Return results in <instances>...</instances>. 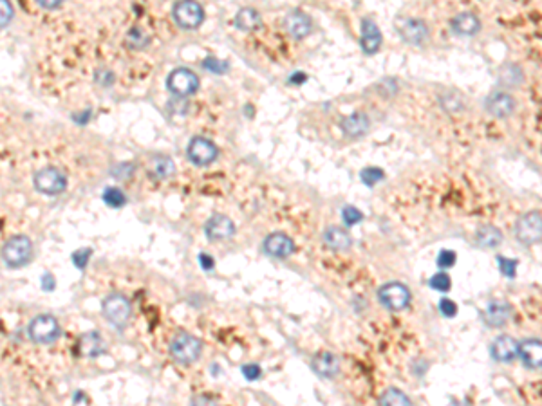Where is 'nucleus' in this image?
<instances>
[{"label": "nucleus", "mask_w": 542, "mask_h": 406, "mask_svg": "<svg viewBox=\"0 0 542 406\" xmlns=\"http://www.w3.org/2000/svg\"><path fill=\"white\" fill-rule=\"evenodd\" d=\"M311 28H313L311 18H309L306 13L293 11L292 15H287L286 29L293 38H296V40L308 37L309 33H311Z\"/></svg>", "instance_id": "17"}, {"label": "nucleus", "mask_w": 542, "mask_h": 406, "mask_svg": "<svg viewBox=\"0 0 542 406\" xmlns=\"http://www.w3.org/2000/svg\"><path fill=\"white\" fill-rule=\"evenodd\" d=\"M324 242L329 250H335V251H345L349 250L352 244L351 235H349L347 231H344L342 228H338V226H331V228L325 229Z\"/></svg>", "instance_id": "22"}, {"label": "nucleus", "mask_w": 542, "mask_h": 406, "mask_svg": "<svg viewBox=\"0 0 542 406\" xmlns=\"http://www.w3.org/2000/svg\"><path fill=\"white\" fill-rule=\"evenodd\" d=\"M152 173H154V178L158 179H168L171 175L175 173V165L168 159V157H159L156 159L154 166H152Z\"/></svg>", "instance_id": "29"}, {"label": "nucleus", "mask_w": 542, "mask_h": 406, "mask_svg": "<svg viewBox=\"0 0 542 406\" xmlns=\"http://www.w3.org/2000/svg\"><path fill=\"white\" fill-rule=\"evenodd\" d=\"M73 401H74V402H78V401H83V402H87V401H89V398H87V395H83V394H81V392H78V394L74 395V398H73Z\"/></svg>", "instance_id": "46"}, {"label": "nucleus", "mask_w": 542, "mask_h": 406, "mask_svg": "<svg viewBox=\"0 0 542 406\" xmlns=\"http://www.w3.org/2000/svg\"><path fill=\"white\" fill-rule=\"evenodd\" d=\"M380 405H413L410 399L405 394H401L398 388H388L380 398Z\"/></svg>", "instance_id": "30"}, {"label": "nucleus", "mask_w": 542, "mask_h": 406, "mask_svg": "<svg viewBox=\"0 0 542 406\" xmlns=\"http://www.w3.org/2000/svg\"><path fill=\"white\" fill-rule=\"evenodd\" d=\"M199 264H201L202 269H214V258L210 255H199Z\"/></svg>", "instance_id": "43"}, {"label": "nucleus", "mask_w": 542, "mask_h": 406, "mask_svg": "<svg viewBox=\"0 0 542 406\" xmlns=\"http://www.w3.org/2000/svg\"><path fill=\"white\" fill-rule=\"evenodd\" d=\"M166 87L174 96L188 98L197 93L199 89V76L190 71V69L179 67L174 69L168 78H166Z\"/></svg>", "instance_id": "7"}, {"label": "nucleus", "mask_w": 542, "mask_h": 406, "mask_svg": "<svg viewBox=\"0 0 542 406\" xmlns=\"http://www.w3.org/2000/svg\"><path fill=\"white\" fill-rule=\"evenodd\" d=\"M360 179L365 186H374L384 179V170L376 168V166H369V168L362 170Z\"/></svg>", "instance_id": "31"}, {"label": "nucleus", "mask_w": 542, "mask_h": 406, "mask_svg": "<svg viewBox=\"0 0 542 406\" xmlns=\"http://www.w3.org/2000/svg\"><path fill=\"white\" fill-rule=\"evenodd\" d=\"M243 374L248 381H255V379H259L260 376H263V369H260L259 365H255V363H250V365L243 366Z\"/></svg>", "instance_id": "38"}, {"label": "nucleus", "mask_w": 542, "mask_h": 406, "mask_svg": "<svg viewBox=\"0 0 542 406\" xmlns=\"http://www.w3.org/2000/svg\"><path fill=\"white\" fill-rule=\"evenodd\" d=\"M263 248L264 253L273 258H287L295 253V244L284 233H271L270 237H266Z\"/></svg>", "instance_id": "12"}, {"label": "nucleus", "mask_w": 542, "mask_h": 406, "mask_svg": "<svg viewBox=\"0 0 542 406\" xmlns=\"http://www.w3.org/2000/svg\"><path fill=\"white\" fill-rule=\"evenodd\" d=\"M15 18V8L11 0H0V29L8 28Z\"/></svg>", "instance_id": "32"}, {"label": "nucleus", "mask_w": 542, "mask_h": 406, "mask_svg": "<svg viewBox=\"0 0 542 406\" xmlns=\"http://www.w3.org/2000/svg\"><path fill=\"white\" fill-rule=\"evenodd\" d=\"M457 260V255L450 250H443L442 253L437 255V266L446 269V267H452Z\"/></svg>", "instance_id": "37"}, {"label": "nucleus", "mask_w": 542, "mask_h": 406, "mask_svg": "<svg viewBox=\"0 0 542 406\" xmlns=\"http://www.w3.org/2000/svg\"><path fill=\"white\" fill-rule=\"evenodd\" d=\"M101 199L105 202L109 208H123L127 204V195L120 188H114V186H107L101 193Z\"/></svg>", "instance_id": "28"}, {"label": "nucleus", "mask_w": 542, "mask_h": 406, "mask_svg": "<svg viewBox=\"0 0 542 406\" xmlns=\"http://www.w3.org/2000/svg\"><path fill=\"white\" fill-rule=\"evenodd\" d=\"M475 240L481 248H497L502 242V233L495 226H481L475 233Z\"/></svg>", "instance_id": "26"}, {"label": "nucleus", "mask_w": 542, "mask_h": 406, "mask_svg": "<svg viewBox=\"0 0 542 406\" xmlns=\"http://www.w3.org/2000/svg\"><path fill=\"white\" fill-rule=\"evenodd\" d=\"M0 258L9 269H22L35 258V244L28 235H13L2 245Z\"/></svg>", "instance_id": "1"}, {"label": "nucleus", "mask_w": 542, "mask_h": 406, "mask_svg": "<svg viewBox=\"0 0 542 406\" xmlns=\"http://www.w3.org/2000/svg\"><path fill=\"white\" fill-rule=\"evenodd\" d=\"M105 340L101 338V334L96 330H89V332L81 334L78 340V352L83 358H98L105 352Z\"/></svg>", "instance_id": "14"}, {"label": "nucleus", "mask_w": 542, "mask_h": 406, "mask_svg": "<svg viewBox=\"0 0 542 406\" xmlns=\"http://www.w3.org/2000/svg\"><path fill=\"white\" fill-rule=\"evenodd\" d=\"M64 2L65 0H35V4H37L38 8L45 9V11H54V9L62 8Z\"/></svg>", "instance_id": "42"}, {"label": "nucleus", "mask_w": 542, "mask_h": 406, "mask_svg": "<svg viewBox=\"0 0 542 406\" xmlns=\"http://www.w3.org/2000/svg\"><path fill=\"white\" fill-rule=\"evenodd\" d=\"M125 44H127V47L134 49V51H143V49L149 47L150 35L143 28L134 25V28H130L129 31H127Z\"/></svg>", "instance_id": "27"}, {"label": "nucleus", "mask_w": 542, "mask_h": 406, "mask_svg": "<svg viewBox=\"0 0 542 406\" xmlns=\"http://www.w3.org/2000/svg\"><path fill=\"white\" fill-rule=\"evenodd\" d=\"M96 83L101 85V87H110L114 83V74L110 71H98Z\"/></svg>", "instance_id": "41"}, {"label": "nucleus", "mask_w": 542, "mask_h": 406, "mask_svg": "<svg viewBox=\"0 0 542 406\" xmlns=\"http://www.w3.org/2000/svg\"><path fill=\"white\" fill-rule=\"evenodd\" d=\"M101 314L114 329H125L132 318V303L123 293H110L101 300Z\"/></svg>", "instance_id": "2"}, {"label": "nucleus", "mask_w": 542, "mask_h": 406, "mask_svg": "<svg viewBox=\"0 0 542 406\" xmlns=\"http://www.w3.org/2000/svg\"><path fill=\"white\" fill-rule=\"evenodd\" d=\"M260 24H263V21H260L259 11L253 8L241 9L235 16V25L241 31H255V29L260 28Z\"/></svg>", "instance_id": "25"}, {"label": "nucleus", "mask_w": 542, "mask_h": 406, "mask_svg": "<svg viewBox=\"0 0 542 406\" xmlns=\"http://www.w3.org/2000/svg\"><path fill=\"white\" fill-rule=\"evenodd\" d=\"M186 156H188V159H190L195 166H208L217 159L219 152L217 146H215L210 139H207V137H194V139L188 143Z\"/></svg>", "instance_id": "10"}, {"label": "nucleus", "mask_w": 542, "mask_h": 406, "mask_svg": "<svg viewBox=\"0 0 542 406\" xmlns=\"http://www.w3.org/2000/svg\"><path fill=\"white\" fill-rule=\"evenodd\" d=\"M362 49H364L367 54H372V52H376L381 45V33L378 29V25L374 24L372 21L365 18L362 22Z\"/></svg>", "instance_id": "20"}, {"label": "nucleus", "mask_w": 542, "mask_h": 406, "mask_svg": "<svg viewBox=\"0 0 542 406\" xmlns=\"http://www.w3.org/2000/svg\"><path fill=\"white\" fill-rule=\"evenodd\" d=\"M204 235L210 240H228L235 235V224L226 215H214L204 224Z\"/></svg>", "instance_id": "11"}, {"label": "nucleus", "mask_w": 542, "mask_h": 406, "mask_svg": "<svg viewBox=\"0 0 542 406\" xmlns=\"http://www.w3.org/2000/svg\"><path fill=\"white\" fill-rule=\"evenodd\" d=\"M519 356H521L522 363L528 366V369H541L542 361V347L541 340H524L522 343H519Z\"/></svg>", "instance_id": "16"}, {"label": "nucleus", "mask_w": 542, "mask_h": 406, "mask_svg": "<svg viewBox=\"0 0 542 406\" xmlns=\"http://www.w3.org/2000/svg\"><path fill=\"white\" fill-rule=\"evenodd\" d=\"M400 35L405 42H409V44L413 45H420L425 42L427 35H429V29H427V25L421 21L409 18V21H405L403 24H401Z\"/></svg>", "instance_id": "18"}, {"label": "nucleus", "mask_w": 542, "mask_h": 406, "mask_svg": "<svg viewBox=\"0 0 542 406\" xmlns=\"http://www.w3.org/2000/svg\"><path fill=\"white\" fill-rule=\"evenodd\" d=\"M202 352V342L190 332H178L171 342V356L179 365L197 361Z\"/></svg>", "instance_id": "5"}, {"label": "nucleus", "mask_w": 542, "mask_h": 406, "mask_svg": "<svg viewBox=\"0 0 542 406\" xmlns=\"http://www.w3.org/2000/svg\"><path fill=\"white\" fill-rule=\"evenodd\" d=\"M342 217H344V222L347 226H354L364 221V214L358 208H354V206H345L344 211H342Z\"/></svg>", "instance_id": "35"}, {"label": "nucleus", "mask_w": 542, "mask_h": 406, "mask_svg": "<svg viewBox=\"0 0 542 406\" xmlns=\"http://www.w3.org/2000/svg\"><path fill=\"white\" fill-rule=\"evenodd\" d=\"M342 130L345 136L360 137L369 130V117L365 114L357 112L342 120Z\"/></svg>", "instance_id": "24"}, {"label": "nucleus", "mask_w": 542, "mask_h": 406, "mask_svg": "<svg viewBox=\"0 0 542 406\" xmlns=\"http://www.w3.org/2000/svg\"><path fill=\"white\" fill-rule=\"evenodd\" d=\"M172 18L181 29L192 31L204 21V9L197 0H178L172 9Z\"/></svg>", "instance_id": "6"}, {"label": "nucleus", "mask_w": 542, "mask_h": 406, "mask_svg": "<svg viewBox=\"0 0 542 406\" xmlns=\"http://www.w3.org/2000/svg\"><path fill=\"white\" fill-rule=\"evenodd\" d=\"M481 24H479V18L472 13H459V15L454 16L452 21V31L456 35H461V37H472L479 31Z\"/></svg>", "instance_id": "21"}, {"label": "nucleus", "mask_w": 542, "mask_h": 406, "mask_svg": "<svg viewBox=\"0 0 542 406\" xmlns=\"http://www.w3.org/2000/svg\"><path fill=\"white\" fill-rule=\"evenodd\" d=\"M202 67L208 69V71H210V73L223 74V73H226L228 64H226V62L217 60V58H207V60L202 62Z\"/></svg>", "instance_id": "36"}, {"label": "nucleus", "mask_w": 542, "mask_h": 406, "mask_svg": "<svg viewBox=\"0 0 542 406\" xmlns=\"http://www.w3.org/2000/svg\"><path fill=\"white\" fill-rule=\"evenodd\" d=\"M515 235L519 240L526 245H534L541 240L542 237V219L538 211H530L522 215L515 226Z\"/></svg>", "instance_id": "9"}, {"label": "nucleus", "mask_w": 542, "mask_h": 406, "mask_svg": "<svg viewBox=\"0 0 542 406\" xmlns=\"http://www.w3.org/2000/svg\"><path fill=\"white\" fill-rule=\"evenodd\" d=\"M439 313L445 318H454L457 314V306L449 298H443L442 302H439Z\"/></svg>", "instance_id": "40"}, {"label": "nucleus", "mask_w": 542, "mask_h": 406, "mask_svg": "<svg viewBox=\"0 0 542 406\" xmlns=\"http://www.w3.org/2000/svg\"><path fill=\"white\" fill-rule=\"evenodd\" d=\"M42 286L47 291L53 289V278H51V274H45V280H42Z\"/></svg>", "instance_id": "45"}, {"label": "nucleus", "mask_w": 542, "mask_h": 406, "mask_svg": "<svg viewBox=\"0 0 542 406\" xmlns=\"http://www.w3.org/2000/svg\"><path fill=\"white\" fill-rule=\"evenodd\" d=\"M510 303L502 302V300H494V302H490L488 307L485 311V322L486 325L490 327H502L506 325L508 322V318H510Z\"/></svg>", "instance_id": "15"}, {"label": "nucleus", "mask_w": 542, "mask_h": 406, "mask_svg": "<svg viewBox=\"0 0 542 406\" xmlns=\"http://www.w3.org/2000/svg\"><path fill=\"white\" fill-rule=\"evenodd\" d=\"M497 264H499V269H501V273L504 274V277L514 278V277H515V273H517L519 260H515V258L497 257Z\"/></svg>", "instance_id": "34"}, {"label": "nucleus", "mask_w": 542, "mask_h": 406, "mask_svg": "<svg viewBox=\"0 0 542 406\" xmlns=\"http://www.w3.org/2000/svg\"><path fill=\"white\" fill-rule=\"evenodd\" d=\"M289 81H292V83H296V85L302 83V81H306V74H304V73L293 74V76L289 78Z\"/></svg>", "instance_id": "44"}, {"label": "nucleus", "mask_w": 542, "mask_h": 406, "mask_svg": "<svg viewBox=\"0 0 542 406\" xmlns=\"http://www.w3.org/2000/svg\"><path fill=\"white\" fill-rule=\"evenodd\" d=\"M313 370L322 378H335L340 370V363L331 352H322L313 359Z\"/></svg>", "instance_id": "23"}, {"label": "nucleus", "mask_w": 542, "mask_h": 406, "mask_svg": "<svg viewBox=\"0 0 542 406\" xmlns=\"http://www.w3.org/2000/svg\"><path fill=\"white\" fill-rule=\"evenodd\" d=\"M62 336V325L53 314H37L28 323V338L35 345H51Z\"/></svg>", "instance_id": "3"}, {"label": "nucleus", "mask_w": 542, "mask_h": 406, "mask_svg": "<svg viewBox=\"0 0 542 406\" xmlns=\"http://www.w3.org/2000/svg\"><path fill=\"white\" fill-rule=\"evenodd\" d=\"M89 257L91 251L87 250H78L73 253V264L78 267V269H83V267L89 264Z\"/></svg>", "instance_id": "39"}, {"label": "nucleus", "mask_w": 542, "mask_h": 406, "mask_svg": "<svg viewBox=\"0 0 542 406\" xmlns=\"http://www.w3.org/2000/svg\"><path fill=\"white\" fill-rule=\"evenodd\" d=\"M67 186H69V179L64 170L57 168V166H44L33 175V188L47 197L62 195L67 190Z\"/></svg>", "instance_id": "4"}, {"label": "nucleus", "mask_w": 542, "mask_h": 406, "mask_svg": "<svg viewBox=\"0 0 542 406\" xmlns=\"http://www.w3.org/2000/svg\"><path fill=\"white\" fill-rule=\"evenodd\" d=\"M490 354L495 361L510 363L519 356V342L512 336H499L492 345H490Z\"/></svg>", "instance_id": "13"}, {"label": "nucleus", "mask_w": 542, "mask_h": 406, "mask_svg": "<svg viewBox=\"0 0 542 406\" xmlns=\"http://www.w3.org/2000/svg\"><path fill=\"white\" fill-rule=\"evenodd\" d=\"M486 109L497 117H508L515 109V101L510 94L506 93H495L488 98L486 101Z\"/></svg>", "instance_id": "19"}, {"label": "nucleus", "mask_w": 542, "mask_h": 406, "mask_svg": "<svg viewBox=\"0 0 542 406\" xmlns=\"http://www.w3.org/2000/svg\"><path fill=\"white\" fill-rule=\"evenodd\" d=\"M429 286L436 291H442V293H446L452 287V280H450L449 274L445 273H437L434 274L432 278L429 280Z\"/></svg>", "instance_id": "33"}, {"label": "nucleus", "mask_w": 542, "mask_h": 406, "mask_svg": "<svg viewBox=\"0 0 542 406\" xmlns=\"http://www.w3.org/2000/svg\"><path fill=\"white\" fill-rule=\"evenodd\" d=\"M378 300L385 309L401 311L410 303V291L401 282H388L378 291Z\"/></svg>", "instance_id": "8"}]
</instances>
